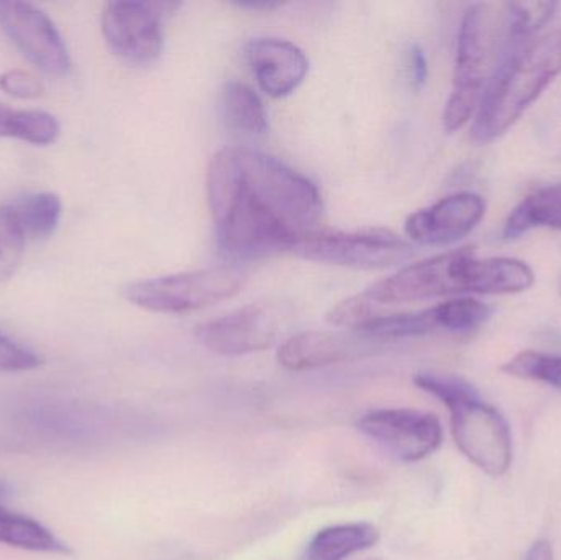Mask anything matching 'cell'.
I'll list each match as a JSON object with an SVG mask.
<instances>
[{
  "instance_id": "obj_2",
  "label": "cell",
  "mask_w": 561,
  "mask_h": 560,
  "mask_svg": "<svg viewBox=\"0 0 561 560\" xmlns=\"http://www.w3.org/2000/svg\"><path fill=\"white\" fill-rule=\"evenodd\" d=\"M536 282L527 263L516 259H478L471 247L440 253L404 266L362 293L373 316L385 306L427 301L450 295H514Z\"/></svg>"
},
{
  "instance_id": "obj_28",
  "label": "cell",
  "mask_w": 561,
  "mask_h": 560,
  "mask_svg": "<svg viewBox=\"0 0 561 560\" xmlns=\"http://www.w3.org/2000/svg\"><path fill=\"white\" fill-rule=\"evenodd\" d=\"M524 560H553L552 545L546 539H540L529 549Z\"/></svg>"
},
{
  "instance_id": "obj_5",
  "label": "cell",
  "mask_w": 561,
  "mask_h": 560,
  "mask_svg": "<svg viewBox=\"0 0 561 560\" xmlns=\"http://www.w3.org/2000/svg\"><path fill=\"white\" fill-rule=\"evenodd\" d=\"M414 384L448 408L455 443L478 469L491 477L504 476L510 470L513 460L510 424L496 408L481 400L471 385L431 372L419 374Z\"/></svg>"
},
{
  "instance_id": "obj_19",
  "label": "cell",
  "mask_w": 561,
  "mask_h": 560,
  "mask_svg": "<svg viewBox=\"0 0 561 560\" xmlns=\"http://www.w3.org/2000/svg\"><path fill=\"white\" fill-rule=\"evenodd\" d=\"M58 118L38 108H12L0 102V138H19L32 145H51L59 137Z\"/></svg>"
},
{
  "instance_id": "obj_6",
  "label": "cell",
  "mask_w": 561,
  "mask_h": 560,
  "mask_svg": "<svg viewBox=\"0 0 561 560\" xmlns=\"http://www.w3.org/2000/svg\"><path fill=\"white\" fill-rule=\"evenodd\" d=\"M247 275L240 266L217 265L196 272L140 279L122 289L130 305L161 315H184L209 308L242 292Z\"/></svg>"
},
{
  "instance_id": "obj_24",
  "label": "cell",
  "mask_w": 561,
  "mask_h": 560,
  "mask_svg": "<svg viewBox=\"0 0 561 560\" xmlns=\"http://www.w3.org/2000/svg\"><path fill=\"white\" fill-rule=\"evenodd\" d=\"M26 236L13 216L9 204L0 206V285L13 278L23 252H25Z\"/></svg>"
},
{
  "instance_id": "obj_17",
  "label": "cell",
  "mask_w": 561,
  "mask_h": 560,
  "mask_svg": "<svg viewBox=\"0 0 561 560\" xmlns=\"http://www.w3.org/2000/svg\"><path fill=\"white\" fill-rule=\"evenodd\" d=\"M536 227L561 230V183L529 194L511 213L504 226V237L517 239Z\"/></svg>"
},
{
  "instance_id": "obj_30",
  "label": "cell",
  "mask_w": 561,
  "mask_h": 560,
  "mask_svg": "<svg viewBox=\"0 0 561 560\" xmlns=\"http://www.w3.org/2000/svg\"><path fill=\"white\" fill-rule=\"evenodd\" d=\"M559 292H560V295H561V276H560V279H559Z\"/></svg>"
},
{
  "instance_id": "obj_15",
  "label": "cell",
  "mask_w": 561,
  "mask_h": 560,
  "mask_svg": "<svg viewBox=\"0 0 561 560\" xmlns=\"http://www.w3.org/2000/svg\"><path fill=\"white\" fill-rule=\"evenodd\" d=\"M379 532L371 523H342L320 529L307 546V560H345L375 548Z\"/></svg>"
},
{
  "instance_id": "obj_12",
  "label": "cell",
  "mask_w": 561,
  "mask_h": 560,
  "mask_svg": "<svg viewBox=\"0 0 561 560\" xmlns=\"http://www.w3.org/2000/svg\"><path fill=\"white\" fill-rule=\"evenodd\" d=\"M196 335L207 351L237 357L268 348L275 341L276 328L265 306L250 305L204 322Z\"/></svg>"
},
{
  "instance_id": "obj_1",
  "label": "cell",
  "mask_w": 561,
  "mask_h": 560,
  "mask_svg": "<svg viewBox=\"0 0 561 560\" xmlns=\"http://www.w3.org/2000/svg\"><path fill=\"white\" fill-rule=\"evenodd\" d=\"M206 184L217 247L227 259L293 250L317 232L323 210L319 190L272 155L224 148L210 161Z\"/></svg>"
},
{
  "instance_id": "obj_8",
  "label": "cell",
  "mask_w": 561,
  "mask_h": 560,
  "mask_svg": "<svg viewBox=\"0 0 561 560\" xmlns=\"http://www.w3.org/2000/svg\"><path fill=\"white\" fill-rule=\"evenodd\" d=\"M180 3L108 2L102 12V35L108 48L128 65L150 66L163 53L161 15Z\"/></svg>"
},
{
  "instance_id": "obj_27",
  "label": "cell",
  "mask_w": 561,
  "mask_h": 560,
  "mask_svg": "<svg viewBox=\"0 0 561 560\" xmlns=\"http://www.w3.org/2000/svg\"><path fill=\"white\" fill-rule=\"evenodd\" d=\"M409 76L415 89L424 88L428 78V62L424 49L419 45H412L408 53Z\"/></svg>"
},
{
  "instance_id": "obj_20",
  "label": "cell",
  "mask_w": 561,
  "mask_h": 560,
  "mask_svg": "<svg viewBox=\"0 0 561 560\" xmlns=\"http://www.w3.org/2000/svg\"><path fill=\"white\" fill-rule=\"evenodd\" d=\"M13 216L30 239L51 236L61 220L62 204L55 193H30L9 203Z\"/></svg>"
},
{
  "instance_id": "obj_25",
  "label": "cell",
  "mask_w": 561,
  "mask_h": 560,
  "mask_svg": "<svg viewBox=\"0 0 561 560\" xmlns=\"http://www.w3.org/2000/svg\"><path fill=\"white\" fill-rule=\"evenodd\" d=\"M43 358L0 332V372H30L42 367Z\"/></svg>"
},
{
  "instance_id": "obj_7",
  "label": "cell",
  "mask_w": 561,
  "mask_h": 560,
  "mask_svg": "<svg viewBox=\"0 0 561 560\" xmlns=\"http://www.w3.org/2000/svg\"><path fill=\"white\" fill-rule=\"evenodd\" d=\"M290 252L312 262L356 270H385L414 255L412 245L389 230L317 232L304 237Z\"/></svg>"
},
{
  "instance_id": "obj_22",
  "label": "cell",
  "mask_w": 561,
  "mask_h": 560,
  "mask_svg": "<svg viewBox=\"0 0 561 560\" xmlns=\"http://www.w3.org/2000/svg\"><path fill=\"white\" fill-rule=\"evenodd\" d=\"M510 12L511 42L514 46L526 45L534 33L552 20L557 2H506Z\"/></svg>"
},
{
  "instance_id": "obj_26",
  "label": "cell",
  "mask_w": 561,
  "mask_h": 560,
  "mask_svg": "<svg viewBox=\"0 0 561 560\" xmlns=\"http://www.w3.org/2000/svg\"><path fill=\"white\" fill-rule=\"evenodd\" d=\"M0 89L16 99H36L45 92L42 81L23 69L3 71L0 75Z\"/></svg>"
},
{
  "instance_id": "obj_16",
  "label": "cell",
  "mask_w": 561,
  "mask_h": 560,
  "mask_svg": "<svg viewBox=\"0 0 561 560\" xmlns=\"http://www.w3.org/2000/svg\"><path fill=\"white\" fill-rule=\"evenodd\" d=\"M219 112L224 124L237 134L259 137L268 132V114L260 95L250 85L229 81L219 92Z\"/></svg>"
},
{
  "instance_id": "obj_23",
  "label": "cell",
  "mask_w": 561,
  "mask_h": 560,
  "mask_svg": "<svg viewBox=\"0 0 561 560\" xmlns=\"http://www.w3.org/2000/svg\"><path fill=\"white\" fill-rule=\"evenodd\" d=\"M440 331L468 332L483 325L493 315V309L473 298L451 299L435 306Z\"/></svg>"
},
{
  "instance_id": "obj_13",
  "label": "cell",
  "mask_w": 561,
  "mask_h": 560,
  "mask_svg": "<svg viewBox=\"0 0 561 560\" xmlns=\"http://www.w3.org/2000/svg\"><path fill=\"white\" fill-rule=\"evenodd\" d=\"M247 59L260 88L270 98L293 94L309 72L306 53L289 39L263 36L247 46Z\"/></svg>"
},
{
  "instance_id": "obj_9",
  "label": "cell",
  "mask_w": 561,
  "mask_h": 560,
  "mask_svg": "<svg viewBox=\"0 0 561 560\" xmlns=\"http://www.w3.org/2000/svg\"><path fill=\"white\" fill-rule=\"evenodd\" d=\"M0 28L39 71L58 78L71 71V55L65 38L38 7L0 0Z\"/></svg>"
},
{
  "instance_id": "obj_29",
  "label": "cell",
  "mask_w": 561,
  "mask_h": 560,
  "mask_svg": "<svg viewBox=\"0 0 561 560\" xmlns=\"http://www.w3.org/2000/svg\"><path fill=\"white\" fill-rule=\"evenodd\" d=\"M233 5L240 7V9H250V10H275L278 7L283 5L280 2H268V0H263V2H253V0H249V2H236Z\"/></svg>"
},
{
  "instance_id": "obj_3",
  "label": "cell",
  "mask_w": 561,
  "mask_h": 560,
  "mask_svg": "<svg viewBox=\"0 0 561 560\" xmlns=\"http://www.w3.org/2000/svg\"><path fill=\"white\" fill-rule=\"evenodd\" d=\"M560 72V30L530 39L510 53L474 114L473 141L490 144L506 134Z\"/></svg>"
},
{
  "instance_id": "obj_21",
  "label": "cell",
  "mask_w": 561,
  "mask_h": 560,
  "mask_svg": "<svg viewBox=\"0 0 561 560\" xmlns=\"http://www.w3.org/2000/svg\"><path fill=\"white\" fill-rule=\"evenodd\" d=\"M503 372L511 377L540 381L561 390V355L524 351L506 362Z\"/></svg>"
},
{
  "instance_id": "obj_10",
  "label": "cell",
  "mask_w": 561,
  "mask_h": 560,
  "mask_svg": "<svg viewBox=\"0 0 561 560\" xmlns=\"http://www.w3.org/2000/svg\"><path fill=\"white\" fill-rule=\"evenodd\" d=\"M358 430L404 462H417L442 444V424L434 414L392 408L363 414Z\"/></svg>"
},
{
  "instance_id": "obj_18",
  "label": "cell",
  "mask_w": 561,
  "mask_h": 560,
  "mask_svg": "<svg viewBox=\"0 0 561 560\" xmlns=\"http://www.w3.org/2000/svg\"><path fill=\"white\" fill-rule=\"evenodd\" d=\"M0 545L23 551L71 555L69 546L56 538L42 523L3 506H0Z\"/></svg>"
},
{
  "instance_id": "obj_11",
  "label": "cell",
  "mask_w": 561,
  "mask_h": 560,
  "mask_svg": "<svg viewBox=\"0 0 561 560\" xmlns=\"http://www.w3.org/2000/svg\"><path fill=\"white\" fill-rule=\"evenodd\" d=\"M486 213L483 197L458 193L444 197L405 219V236L421 245H450L477 229Z\"/></svg>"
},
{
  "instance_id": "obj_4",
  "label": "cell",
  "mask_w": 561,
  "mask_h": 560,
  "mask_svg": "<svg viewBox=\"0 0 561 560\" xmlns=\"http://www.w3.org/2000/svg\"><path fill=\"white\" fill-rule=\"evenodd\" d=\"M514 49L507 3H474L467 10L458 32L454 91L444 111L448 134L477 114L488 85Z\"/></svg>"
},
{
  "instance_id": "obj_14",
  "label": "cell",
  "mask_w": 561,
  "mask_h": 560,
  "mask_svg": "<svg viewBox=\"0 0 561 560\" xmlns=\"http://www.w3.org/2000/svg\"><path fill=\"white\" fill-rule=\"evenodd\" d=\"M355 341L336 332L307 331L287 339L278 348V362L286 370L304 372L345 361Z\"/></svg>"
}]
</instances>
